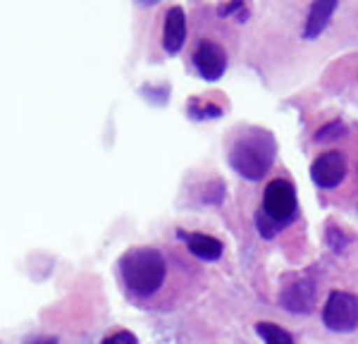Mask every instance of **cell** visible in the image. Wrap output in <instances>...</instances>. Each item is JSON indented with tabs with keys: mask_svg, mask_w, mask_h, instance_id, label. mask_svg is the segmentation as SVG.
Returning a JSON list of instances; mask_svg holds the SVG:
<instances>
[{
	"mask_svg": "<svg viewBox=\"0 0 358 344\" xmlns=\"http://www.w3.org/2000/svg\"><path fill=\"white\" fill-rule=\"evenodd\" d=\"M120 278L124 289L136 299H148L163 287L167 278V263L163 254L151 246H134L120 256Z\"/></svg>",
	"mask_w": 358,
	"mask_h": 344,
	"instance_id": "cell-1",
	"label": "cell"
},
{
	"mask_svg": "<svg viewBox=\"0 0 358 344\" xmlns=\"http://www.w3.org/2000/svg\"><path fill=\"white\" fill-rule=\"evenodd\" d=\"M277 156V141L270 131L251 127L234 141L229 151V165L246 180H263L273 168Z\"/></svg>",
	"mask_w": 358,
	"mask_h": 344,
	"instance_id": "cell-2",
	"label": "cell"
},
{
	"mask_svg": "<svg viewBox=\"0 0 358 344\" xmlns=\"http://www.w3.org/2000/svg\"><path fill=\"white\" fill-rule=\"evenodd\" d=\"M296 189L289 180H273L265 187V196L261 210L277 227L287 225L296 217Z\"/></svg>",
	"mask_w": 358,
	"mask_h": 344,
	"instance_id": "cell-3",
	"label": "cell"
},
{
	"mask_svg": "<svg viewBox=\"0 0 358 344\" xmlns=\"http://www.w3.org/2000/svg\"><path fill=\"white\" fill-rule=\"evenodd\" d=\"M322 320L334 332H351L358 325V296L349 292H332L322 308Z\"/></svg>",
	"mask_w": 358,
	"mask_h": 344,
	"instance_id": "cell-4",
	"label": "cell"
},
{
	"mask_svg": "<svg viewBox=\"0 0 358 344\" xmlns=\"http://www.w3.org/2000/svg\"><path fill=\"white\" fill-rule=\"evenodd\" d=\"M346 175V156L342 151H327L310 165V177L320 189H334L342 185Z\"/></svg>",
	"mask_w": 358,
	"mask_h": 344,
	"instance_id": "cell-5",
	"label": "cell"
},
{
	"mask_svg": "<svg viewBox=\"0 0 358 344\" xmlns=\"http://www.w3.org/2000/svg\"><path fill=\"white\" fill-rule=\"evenodd\" d=\"M194 65L201 77L208 82H215L227 70V53L215 41H201L194 53Z\"/></svg>",
	"mask_w": 358,
	"mask_h": 344,
	"instance_id": "cell-6",
	"label": "cell"
},
{
	"mask_svg": "<svg viewBox=\"0 0 358 344\" xmlns=\"http://www.w3.org/2000/svg\"><path fill=\"white\" fill-rule=\"evenodd\" d=\"M280 301L292 313H310L315 306V285L306 278L296 280L282 289Z\"/></svg>",
	"mask_w": 358,
	"mask_h": 344,
	"instance_id": "cell-7",
	"label": "cell"
},
{
	"mask_svg": "<svg viewBox=\"0 0 358 344\" xmlns=\"http://www.w3.org/2000/svg\"><path fill=\"white\" fill-rule=\"evenodd\" d=\"M184 38H187V17H184V10L175 5L167 10L163 22V48L170 55H175L182 50Z\"/></svg>",
	"mask_w": 358,
	"mask_h": 344,
	"instance_id": "cell-8",
	"label": "cell"
},
{
	"mask_svg": "<svg viewBox=\"0 0 358 344\" xmlns=\"http://www.w3.org/2000/svg\"><path fill=\"white\" fill-rule=\"evenodd\" d=\"M334 10H337V3H334V0H315V3L310 5L308 20H306L303 38L313 41V38L320 36V34L327 29V24H330Z\"/></svg>",
	"mask_w": 358,
	"mask_h": 344,
	"instance_id": "cell-9",
	"label": "cell"
},
{
	"mask_svg": "<svg viewBox=\"0 0 358 344\" xmlns=\"http://www.w3.org/2000/svg\"><path fill=\"white\" fill-rule=\"evenodd\" d=\"M184 242H187L189 251L196 258H201V261H217L222 256V244L215 237H210V234H201V232L184 234Z\"/></svg>",
	"mask_w": 358,
	"mask_h": 344,
	"instance_id": "cell-10",
	"label": "cell"
},
{
	"mask_svg": "<svg viewBox=\"0 0 358 344\" xmlns=\"http://www.w3.org/2000/svg\"><path fill=\"white\" fill-rule=\"evenodd\" d=\"M256 330H258V335L263 337L265 344H294V337L289 332L275 323H258Z\"/></svg>",
	"mask_w": 358,
	"mask_h": 344,
	"instance_id": "cell-11",
	"label": "cell"
},
{
	"mask_svg": "<svg viewBox=\"0 0 358 344\" xmlns=\"http://www.w3.org/2000/svg\"><path fill=\"white\" fill-rule=\"evenodd\" d=\"M256 225H258V232H261V237H265V239H273L275 234H277V229H280L268 215L263 213L261 208H258V213H256Z\"/></svg>",
	"mask_w": 358,
	"mask_h": 344,
	"instance_id": "cell-12",
	"label": "cell"
},
{
	"mask_svg": "<svg viewBox=\"0 0 358 344\" xmlns=\"http://www.w3.org/2000/svg\"><path fill=\"white\" fill-rule=\"evenodd\" d=\"M339 136H344V124L342 122H330L317 131L315 141H332V139H339Z\"/></svg>",
	"mask_w": 358,
	"mask_h": 344,
	"instance_id": "cell-13",
	"label": "cell"
},
{
	"mask_svg": "<svg viewBox=\"0 0 358 344\" xmlns=\"http://www.w3.org/2000/svg\"><path fill=\"white\" fill-rule=\"evenodd\" d=\"M327 242H330V246L334 251H342L346 244L351 242L349 237L342 232V229H337V227H330V232H327Z\"/></svg>",
	"mask_w": 358,
	"mask_h": 344,
	"instance_id": "cell-14",
	"label": "cell"
},
{
	"mask_svg": "<svg viewBox=\"0 0 358 344\" xmlns=\"http://www.w3.org/2000/svg\"><path fill=\"white\" fill-rule=\"evenodd\" d=\"M192 115L194 117H217V115H222V110L217 106H210V103H206L203 108L196 106V101L192 103Z\"/></svg>",
	"mask_w": 358,
	"mask_h": 344,
	"instance_id": "cell-15",
	"label": "cell"
},
{
	"mask_svg": "<svg viewBox=\"0 0 358 344\" xmlns=\"http://www.w3.org/2000/svg\"><path fill=\"white\" fill-rule=\"evenodd\" d=\"M106 344H136V337L131 332H115L113 337H108Z\"/></svg>",
	"mask_w": 358,
	"mask_h": 344,
	"instance_id": "cell-16",
	"label": "cell"
},
{
	"mask_svg": "<svg viewBox=\"0 0 358 344\" xmlns=\"http://www.w3.org/2000/svg\"><path fill=\"white\" fill-rule=\"evenodd\" d=\"M241 8H244V5H241V3H232V5H220V8H217V15L227 17V15H232L234 10H241Z\"/></svg>",
	"mask_w": 358,
	"mask_h": 344,
	"instance_id": "cell-17",
	"label": "cell"
},
{
	"mask_svg": "<svg viewBox=\"0 0 358 344\" xmlns=\"http://www.w3.org/2000/svg\"><path fill=\"white\" fill-rule=\"evenodd\" d=\"M27 344H55L53 337H34V340H29Z\"/></svg>",
	"mask_w": 358,
	"mask_h": 344,
	"instance_id": "cell-18",
	"label": "cell"
}]
</instances>
